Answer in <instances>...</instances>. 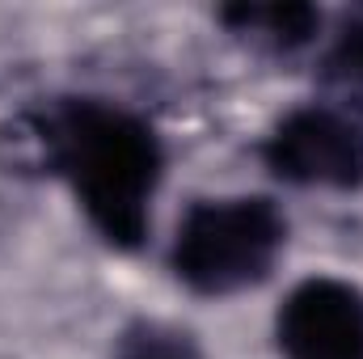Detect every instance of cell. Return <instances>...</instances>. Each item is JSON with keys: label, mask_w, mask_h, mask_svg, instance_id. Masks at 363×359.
I'll use <instances>...</instances> for the list:
<instances>
[{"label": "cell", "mask_w": 363, "mask_h": 359, "mask_svg": "<svg viewBox=\"0 0 363 359\" xmlns=\"http://www.w3.org/2000/svg\"><path fill=\"white\" fill-rule=\"evenodd\" d=\"M220 21L233 34H250L279 51L304 47L321 30V13L313 4H228L220 9Z\"/></svg>", "instance_id": "5"}, {"label": "cell", "mask_w": 363, "mask_h": 359, "mask_svg": "<svg viewBox=\"0 0 363 359\" xmlns=\"http://www.w3.org/2000/svg\"><path fill=\"white\" fill-rule=\"evenodd\" d=\"M274 338L283 359H363V287L334 275L296 283L274 313Z\"/></svg>", "instance_id": "4"}, {"label": "cell", "mask_w": 363, "mask_h": 359, "mask_svg": "<svg viewBox=\"0 0 363 359\" xmlns=\"http://www.w3.org/2000/svg\"><path fill=\"white\" fill-rule=\"evenodd\" d=\"M325 77L342 89L363 93V17H351L325 60Z\"/></svg>", "instance_id": "7"}, {"label": "cell", "mask_w": 363, "mask_h": 359, "mask_svg": "<svg viewBox=\"0 0 363 359\" xmlns=\"http://www.w3.org/2000/svg\"><path fill=\"white\" fill-rule=\"evenodd\" d=\"M287 245V216L267 194L194 199L178 220L169 270L194 296H237L271 279Z\"/></svg>", "instance_id": "2"}, {"label": "cell", "mask_w": 363, "mask_h": 359, "mask_svg": "<svg viewBox=\"0 0 363 359\" xmlns=\"http://www.w3.org/2000/svg\"><path fill=\"white\" fill-rule=\"evenodd\" d=\"M114 359H203V347L174 321L140 317L114 338Z\"/></svg>", "instance_id": "6"}, {"label": "cell", "mask_w": 363, "mask_h": 359, "mask_svg": "<svg viewBox=\"0 0 363 359\" xmlns=\"http://www.w3.org/2000/svg\"><path fill=\"white\" fill-rule=\"evenodd\" d=\"M262 165L287 186L359 190L363 186V123L338 106H296L262 140Z\"/></svg>", "instance_id": "3"}, {"label": "cell", "mask_w": 363, "mask_h": 359, "mask_svg": "<svg viewBox=\"0 0 363 359\" xmlns=\"http://www.w3.org/2000/svg\"><path fill=\"white\" fill-rule=\"evenodd\" d=\"M34 140L97 237L114 250H140L165 178V148L152 123L106 97H55L34 114Z\"/></svg>", "instance_id": "1"}]
</instances>
